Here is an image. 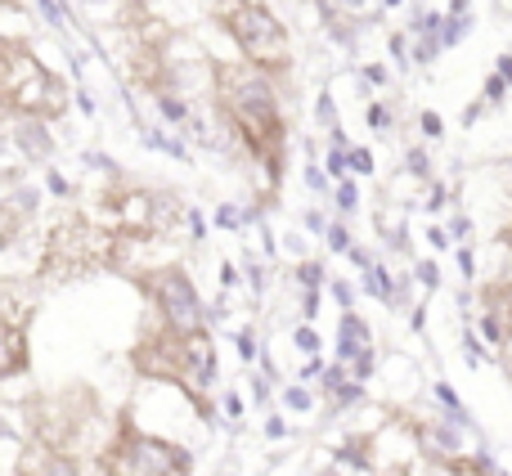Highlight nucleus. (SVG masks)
Here are the masks:
<instances>
[{"label":"nucleus","instance_id":"nucleus-11","mask_svg":"<svg viewBox=\"0 0 512 476\" xmlns=\"http://www.w3.org/2000/svg\"><path fill=\"white\" fill-rule=\"evenodd\" d=\"M481 310H486V333L499 346H512V279H490L481 288Z\"/></svg>","mask_w":512,"mask_h":476},{"label":"nucleus","instance_id":"nucleus-13","mask_svg":"<svg viewBox=\"0 0 512 476\" xmlns=\"http://www.w3.org/2000/svg\"><path fill=\"white\" fill-rule=\"evenodd\" d=\"M450 472L454 476H495L490 463H481V459H450Z\"/></svg>","mask_w":512,"mask_h":476},{"label":"nucleus","instance_id":"nucleus-12","mask_svg":"<svg viewBox=\"0 0 512 476\" xmlns=\"http://www.w3.org/2000/svg\"><path fill=\"white\" fill-rule=\"evenodd\" d=\"M14 476H86L77 459H63V454H50L41 450V445H27L23 454H18V468Z\"/></svg>","mask_w":512,"mask_h":476},{"label":"nucleus","instance_id":"nucleus-14","mask_svg":"<svg viewBox=\"0 0 512 476\" xmlns=\"http://www.w3.org/2000/svg\"><path fill=\"white\" fill-rule=\"evenodd\" d=\"M499 243H504V247H508V252H512V212H508V221H504V225H499Z\"/></svg>","mask_w":512,"mask_h":476},{"label":"nucleus","instance_id":"nucleus-9","mask_svg":"<svg viewBox=\"0 0 512 476\" xmlns=\"http://www.w3.org/2000/svg\"><path fill=\"white\" fill-rule=\"evenodd\" d=\"M135 283H140V292L153 301V310H158L162 324L180 328V333H198V328H207L203 324V301H198L194 283H189V274L180 270V265H153V270H140Z\"/></svg>","mask_w":512,"mask_h":476},{"label":"nucleus","instance_id":"nucleus-7","mask_svg":"<svg viewBox=\"0 0 512 476\" xmlns=\"http://www.w3.org/2000/svg\"><path fill=\"white\" fill-rule=\"evenodd\" d=\"M212 18L225 27L234 45H239L243 63L256 68L261 77H288L292 72V45L283 23L265 5H216Z\"/></svg>","mask_w":512,"mask_h":476},{"label":"nucleus","instance_id":"nucleus-4","mask_svg":"<svg viewBox=\"0 0 512 476\" xmlns=\"http://www.w3.org/2000/svg\"><path fill=\"white\" fill-rule=\"evenodd\" d=\"M126 247L131 243H122L99 216L72 212L63 221H54L50 234H45L36 279L59 283V279H81V274H95V270H113L126 256Z\"/></svg>","mask_w":512,"mask_h":476},{"label":"nucleus","instance_id":"nucleus-2","mask_svg":"<svg viewBox=\"0 0 512 476\" xmlns=\"http://www.w3.org/2000/svg\"><path fill=\"white\" fill-rule=\"evenodd\" d=\"M23 418H27V432H32V445L77 463H86L90 454L99 459L108 436H113L104 405H99V396L90 387L41 391V396L23 400Z\"/></svg>","mask_w":512,"mask_h":476},{"label":"nucleus","instance_id":"nucleus-10","mask_svg":"<svg viewBox=\"0 0 512 476\" xmlns=\"http://www.w3.org/2000/svg\"><path fill=\"white\" fill-rule=\"evenodd\" d=\"M32 310L36 306H23L14 292L5 297V378H18L32 360V351H27V315Z\"/></svg>","mask_w":512,"mask_h":476},{"label":"nucleus","instance_id":"nucleus-1","mask_svg":"<svg viewBox=\"0 0 512 476\" xmlns=\"http://www.w3.org/2000/svg\"><path fill=\"white\" fill-rule=\"evenodd\" d=\"M212 95L252 158H261L279 176L283 149H288V122H283L270 77H261L248 63H212Z\"/></svg>","mask_w":512,"mask_h":476},{"label":"nucleus","instance_id":"nucleus-6","mask_svg":"<svg viewBox=\"0 0 512 476\" xmlns=\"http://www.w3.org/2000/svg\"><path fill=\"white\" fill-rule=\"evenodd\" d=\"M194 459L185 445L167 436H149L135 427L131 409H122L113 423L104 454H99V476H189Z\"/></svg>","mask_w":512,"mask_h":476},{"label":"nucleus","instance_id":"nucleus-5","mask_svg":"<svg viewBox=\"0 0 512 476\" xmlns=\"http://www.w3.org/2000/svg\"><path fill=\"white\" fill-rule=\"evenodd\" d=\"M0 95L23 122H54L68 113V81L50 72L18 36H0Z\"/></svg>","mask_w":512,"mask_h":476},{"label":"nucleus","instance_id":"nucleus-3","mask_svg":"<svg viewBox=\"0 0 512 476\" xmlns=\"http://www.w3.org/2000/svg\"><path fill=\"white\" fill-rule=\"evenodd\" d=\"M131 369L140 373V378L171 382V387H180L189 400H194L198 414H212L203 400L207 382H212V373H216V342L207 328L180 333V328H171L158 319V324L144 328L140 342L131 346Z\"/></svg>","mask_w":512,"mask_h":476},{"label":"nucleus","instance_id":"nucleus-8","mask_svg":"<svg viewBox=\"0 0 512 476\" xmlns=\"http://www.w3.org/2000/svg\"><path fill=\"white\" fill-rule=\"evenodd\" d=\"M99 221L122 243H149L167 225V203L144 185H113L99 194Z\"/></svg>","mask_w":512,"mask_h":476}]
</instances>
